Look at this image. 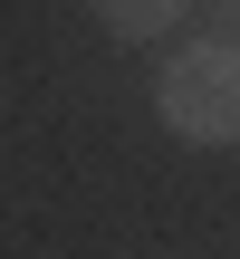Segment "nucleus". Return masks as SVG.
<instances>
[{
  "label": "nucleus",
  "mask_w": 240,
  "mask_h": 259,
  "mask_svg": "<svg viewBox=\"0 0 240 259\" xmlns=\"http://www.w3.org/2000/svg\"><path fill=\"white\" fill-rule=\"evenodd\" d=\"M154 125L173 144H240V38L202 29V38H173L164 67H154Z\"/></svg>",
  "instance_id": "nucleus-1"
},
{
  "label": "nucleus",
  "mask_w": 240,
  "mask_h": 259,
  "mask_svg": "<svg viewBox=\"0 0 240 259\" xmlns=\"http://www.w3.org/2000/svg\"><path fill=\"white\" fill-rule=\"evenodd\" d=\"M87 19L106 38H125V48H154V38H173L192 19V0H87Z\"/></svg>",
  "instance_id": "nucleus-2"
},
{
  "label": "nucleus",
  "mask_w": 240,
  "mask_h": 259,
  "mask_svg": "<svg viewBox=\"0 0 240 259\" xmlns=\"http://www.w3.org/2000/svg\"><path fill=\"white\" fill-rule=\"evenodd\" d=\"M202 10H212V29H221V38H240V0H202Z\"/></svg>",
  "instance_id": "nucleus-3"
}]
</instances>
